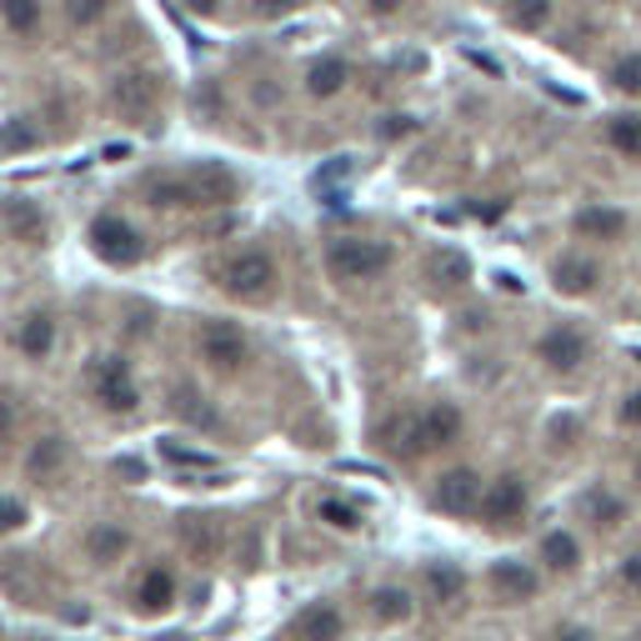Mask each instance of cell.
I'll list each match as a JSON object with an SVG mask.
<instances>
[{"instance_id": "ee69618b", "label": "cell", "mask_w": 641, "mask_h": 641, "mask_svg": "<svg viewBox=\"0 0 641 641\" xmlns=\"http://www.w3.org/2000/svg\"><path fill=\"white\" fill-rule=\"evenodd\" d=\"M11 431V406H5V396H0V436Z\"/></svg>"}, {"instance_id": "f6af8a7d", "label": "cell", "mask_w": 641, "mask_h": 641, "mask_svg": "<svg viewBox=\"0 0 641 641\" xmlns=\"http://www.w3.org/2000/svg\"><path fill=\"white\" fill-rule=\"evenodd\" d=\"M190 11H215V0H186Z\"/></svg>"}, {"instance_id": "f1b7e54d", "label": "cell", "mask_w": 641, "mask_h": 641, "mask_svg": "<svg viewBox=\"0 0 641 641\" xmlns=\"http://www.w3.org/2000/svg\"><path fill=\"white\" fill-rule=\"evenodd\" d=\"M606 136H611V145H617L621 155H637L641 161V116H617L606 126Z\"/></svg>"}, {"instance_id": "484cf974", "label": "cell", "mask_w": 641, "mask_h": 641, "mask_svg": "<svg viewBox=\"0 0 641 641\" xmlns=\"http://www.w3.org/2000/svg\"><path fill=\"white\" fill-rule=\"evenodd\" d=\"M171 406H176V416H186L190 427H211V431L221 427V416H215L211 406L201 401V396L190 392V386H176V401H171Z\"/></svg>"}, {"instance_id": "6da1fadb", "label": "cell", "mask_w": 641, "mask_h": 641, "mask_svg": "<svg viewBox=\"0 0 641 641\" xmlns=\"http://www.w3.org/2000/svg\"><path fill=\"white\" fill-rule=\"evenodd\" d=\"M326 266H331L336 281H371L392 266V250L381 241H331L326 246Z\"/></svg>"}, {"instance_id": "d6a6232c", "label": "cell", "mask_w": 641, "mask_h": 641, "mask_svg": "<svg viewBox=\"0 0 641 641\" xmlns=\"http://www.w3.org/2000/svg\"><path fill=\"white\" fill-rule=\"evenodd\" d=\"M431 276H436L441 285H462L466 276H471V261H466L462 250H441L436 261H431Z\"/></svg>"}, {"instance_id": "74e56055", "label": "cell", "mask_w": 641, "mask_h": 641, "mask_svg": "<svg viewBox=\"0 0 641 641\" xmlns=\"http://www.w3.org/2000/svg\"><path fill=\"white\" fill-rule=\"evenodd\" d=\"M291 5H296V0H250V11L261 15V21H276V15H285Z\"/></svg>"}, {"instance_id": "83f0119b", "label": "cell", "mask_w": 641, "mask_h": 641, "mask_svg": "<svg viewBox=\"0 0 641 641\" xmlns=\"http://www.w3.org/2000/svg\"><path fill=\"white\" fill-rule=\"evenodd\" d=\"M427 586H431V596H436V602H456V596H462V586H466V576L456 567H446V561H436V567H427Z\"/></svg>"}, {"instance_id": "4316f807", "label": "cell", "mask_w": 641, "mask_h": 641, "mask_svg": "<svg viewBox=\"0 0 641 641\" xmlns=\"http://www.w3.org/2000/svg\"><path fill=\"white\" fill-rule=\"evenodd\" d=\"M371 611H376V621H406L411 617V596H406L401 586H381V592L371 596Z\"/></svg>"}, {"instance_id": "f35d334b", "label": "cell", "mask_w": 641, "mask_h": 641, "mask_svg": "<svg viewBox=\"0 0 641 641\" xmlns=\"http://www.w3.org/2000/svg\"><path fill=\"white\" fill-rule=\"evenodd\" d=\"M621 582H627L631 592L641 596V551H637V557H627V561H621Z\"/></svg>"}, {"instance_id": "ba28073f", "label": "cell", "mask_w": 641, "mask_h": 641, "mask_svg": "<svg viewBox=\"0 0 641 641\" xmlns=\"http://www.w3.org/2000/svg\"><path fill=\"white\" fill-rule=\"evenodd\" d=\"M456 436H462V411H456L452 401H436L416 416V446H421V452H441V446H452Z\"/></svg>"}, {"instance_id": "8d00e7d4", "label": "cell", "mask_w": 641, "mask_h": 641, "mask_svg": "<svg viewBox=\"0 0 641 641\" xmlns=\"http://www.w3.org/2000/svg\"><path fill=\"white\" fill-rule=\"evenodd\" d=\"M106 15V0H71V21L75 25H91Z\"/></svg>"}, {"instance_id": "e575fe53", "label": "cell", "mask_w": 641, "mask_h": 641, "mask_svg": "<svg viewBox=\"0 0 641 641\" xmlns=\"http://www.w3.org/2000/svg\"><path fill=\"white\" fill-rule=\"evenodd\" d=\"M611 81L627 95H641V56H621L617 66H611Z\"/></svg>"}, {"instance_id": "836d02e7", "label": "cell", "mask_w": 641, "mask_h": 641, "mask_svg": "<svg viewBox=\"0 0 641 641\" xmlns=\"http://www.w3.org/2000/svg\"><path fill=\"white\" fill-rule=\"evenodd\" d=\"M161 456H166L171 466H190V471H221V462H215L211 452H190V446H161Z\"/></svg>"}, {"instance_id": "2e32d148", "label": "cell", "mask_w": 641, "mask_h": 641, "mask_svg": "<svg viewBox=\"0 0 641 641\" xmlns=\"http://www.w3.org/2000/svg\"><path fill=\"white\" fill-rule=\"evenodd\" d=\"M171 596H176V576H171L166 567H151V571H145L136 602H141L145 611H161V606H171Z\"/></svg>"}, {"instance_id": "60d3db41", "label": "cell", "mask_w": 641, "mask_h": 641, "mask_svg": "<svg viewBox=\"0 0 641 641\" xmlns=\"http://www.w3.org/2000/svg\"><path fill=\"white\" fill-rule=\"evenodd\" d=\"M116 471H120V476H131V481H141V476H145V466L136 462V456H126V462H116Z\"/></svg>"}, {"instance_id": "9a60e30c", "label": "cell", "mask_w": 641, "mask_h": 641, "mask_svg": "<svg viewBox=\"0 0 641 641\" xmlns=\"http://www.w3.org/2000/svg\"><path fill=\"white\" fill-rule=\"evenodd\" d=\"M571 226L582 231V236H592V241H611V236H621V231H627V215L606 211V206H586V211H576V221H571Z\"/></svg>"}, {"instance_id": "7402d4cb", "label": "cell", "mask_w": 641, "mask_h": 641, "mask_svg": "<svg viewBox=\"0 0 641 641\" xmlns=\"http://www.w3.org/2000/svg\"><path fill=\"white\" fill-rule=\"evenodd\" d=\"M346 60L341 56H326V60H316V66H311V75H306V91L311 95H336L346 85Z\"/></svg>"}, {"instance_id": "7bdbcfd3", "label": "cell", "mask_w": 641, "mask_h": 641, "mask_svg": "<svg viewBox=\"0 0 641 641\" xmlns=\"http://www.w3.org/2000/svg\"><path fill=\"white\" fill-rule=\"evenodd\" d=\"M371 11H376V15H392V11H401V0H371Z\"/></svg>"}, {"instance_id": "5b68a950", "label": "cell", "mask_w": 641, "mask_h": 641, "mask_svg": "<svg viewBox=\"0 0 641 641\" xmlns=\"http://www.w3.org/2000/svg\"><path fill=\"white\" fill-rule=\"evenodd\" d=\"M481 476L466 471V466H456V471H446L436 481V491H431V501H436L446 516H471V511H481Z\"/></svg>"}, {"instance_id": "1f68e13d", "label": "cell", "mask_w": 641, "mask_h": 641, "mask_svg": "<svg viewBox=\"0 0 641 641\" xmlns=\"http://www.w3.org/2000/svg\"><path fill=\"white\" fill-rule=\"evenodd\" d=\"M551 21V0H511V25L522 31H541Z\"/></svg>"}, {"instance_id": "4fadbf2b", "label": "cell", "mask_w": 641, "mask_h": 641, "mask_svg": "<svg viewBox=\"0 0 641 641\" xmlns=\"http://www.w3.org/2000/svg\"><path fill=\"white\" fill-rule=\"evenodd\" d=\"M341 631H346V621H341V611L336 606H306L296 617V637L301 641H341Z\"/></svg>"}, {"instance_id": "f546056e", "label": "cell", "mask_w": 641, "mask_h": 641, "mask_svg": "<svg viewBox=\"0 0 641 641\" xmlns=\"http://www.w3.org/2000/svg\"><path fill=\"white\" fill-rule=\"evenodd\" d=\"M60 462H66V441H60V436H46L36 452H31V476H40V481H46V476L60 471Z\"/></svg>"}, {"instance_id": "7a4b0ae2", "label": "cell", "mask_w": 641, "mask_h": 641, "mask_svg": "<svg viewBox=\"0 0 641 641\" xmlns=\"http://www.w3.org/2000/svg\"><path fill=\"white\" fill-rule=\"evenodd\" d=\"M221 285L241 301H266L276 291V261L266 250H241L236 261L221 271Z\"/></svg>"}, {"instance_id": "ac0fdd59", "label": "cell", "mask_w": 641, "mask_h": 641, "mask_svg": "<svg viewBox=\"0 0 641 641\" xmlns=\"http://www.w3.org/2000/svg\"><path fill=\"white\" fill-rule=\"evenodd\" d=\"M50 341H56V320H50V316H40V311H36V316H25V320H21V351H25L31 361L46 357Z\"/></svg>"}, {"instance_id": "30bf717a", "label": "cell", "mask_w": 641, "mask_h": 641, "mask_svg": "<svg viewBox=\"0 0 641 641\" xmlns=\"http://www.w3.org/2000/svg\"><path fill=\"white\" fill-rule=\"evenodd\" d=\"M0 221H5V231H11L15 241H25V246H40V241H46V215H40L36 201H25V196H5V201H0Z\"/></svg>"}, {"instance_id": "8fae6325", "label": "cell", "mask_w": 641, "mask_h": 641, "mask_svg": "<svg viewBox=\"0 0 641 641\" xmlns=\"http://www.w3.org/2000/svg\"><path fill=\"white\" fill-rule=\"evenodd\" d=\"M536 357L547 361L551 371H576L586 361V341H582V331L557 326V331H547L541 341H536Z\"/></svg>"}, {"instance_id": "d6986e66", "label": "cell", "mask_w": 641, "mask_h": 641, "mask_svg": "<svg viewBox=\"0 0 641 641\" xmlns=\"http://www.w3.org/2000/svg\"><path fill=\"white\" fill-rule=\"evenodd\" d=\"M40 145V131H36V120H0V155H21V151H36Z\"/></svg>"}, {"instance_id": "277c9868", "label": "cell", "mask_w": 641, "mask_h": 641, "mask_svg": "<svg viewBox=\"0 0 641 641\" xmlns=\"http://www.w3.org/2000/svg\"><path fill=\"white\" fill-rule=\"evenodd\" d=\"M91 386H95V396H101L110 411H136V401H141V392H136V381H131V366H126L120 357L95 361Z\"/></svg>"}, {"instance_id": "ffe728a7", "label": "cell", "mask_w": 641, "mask_h": 641, "mask_svg": "<svg viewBox=\"0 0 641 641\" xmlns=\"http://www.w3.org/2000/svg\"><path fill=\"white\" fill-rule=\"evenodd\" d=\"M145 196H151V206H201V196H196V180H176V176H166V180H151L145 186Z\"/></svg>"}, {"instance_id": "44dd1931", "label": "cell", "mask_w": 641, "mask_h": 641, "mask_svg": "<svg viewBox=\"0 0 641 641\" xmlns=\"http://www.w3.org/2000/svg\"><path fill=\"white\" fill-rule=\"evenodd\" d=\"M541 561H547L551 571H571L576 561H582V547H576V536L547 532V536H541Z\"/></svg>"}, {"instance_id": "3957f363", "label": "cell", "mask_w": 641, "mask_h": 641, "mask_svg": "<svg viewBox=\"0 0 641 641\" xmlns=\"http://www.w3.org/2000/svg\"><path fill=\"white\" fill-rule=\"evenodd\" d=\"M91 246H95V256H101V261H110V266H136L145 256L136 226H126L120 215H95V221H91Z\"/></svg>"}, {"instance_id": "5bb4252c", "label": "cell", "mask_w": 641, "mask_h": 641, "mask_svg": "<svg viewBox=\"0 0 641 641\" xmlns=\"http://www.w3.org/2000/svg\"><path fill=\"white\" fill-rule=\"evenodd\" d=\"M190 180H196V196H201V206H226L231 196H236V176H231L226 166H215V161L196 166V171H190Z\"/></svg>"}, {"instance_id": "8992f818", "label": "cell", "mask_w": 641, "mask_h": 641, "mask_svg": "<svg viewBox=\"0 0 641 641\" xmlns=\"http://www.w3.org/2000/svg\"><path fill=\"white\" fill-rule=\"evenodd\" d=\"M110 101H116L120 116H131V120H151L155 101H161V75L151 71H131V75H120L116 85H110Z\"/></svg>"}, {"instance_id": "b9f144b4", "label": "cell", "mask_w": 641, "mask_h": 641, "mask_svg": "<svg viewBox=\"0 0 641 641\" xmlns=\"http://www.w3.org/2000/svg\"><path fill=\"white\" fill-rule=\"evenodd\" d=\"M551 641H592V631H582V627H567V631H557Z\"/></svg>"}, {"instance_id": "52a82bcc", "label": "cell", "mask_w": 641, "mask_h": 641, "mask_svg": "<svg viewBox=\"0 0 641 641\" xmlns=\"http://www.w3.org/2000/svg\"><path fill=\"white\" fill-rule=\"evenodd\" d=\"M201 357L211 361L215 371H236L241 361H246V336H241V326H231V320H206Z\"/></svg>"}, {"instance_id": "d590c367", "label": "cell", "mask_w": 641, "mask_h": 641, "mask_svg": "<svg viewBox=\"0 0 641 641\" xmlns=\"http://www.w3.org/2000/svg\"><path fill=\"white\" fill-rule=\"evenodd\" d=\"M15 526H25V501L0 497V532H15Z\"/></svg>"}, {"instance_id": "603a6c76", "label": "cell", "mask_w": 641, "mask_h": 641, "mask_svg": "<svg viewBox=\"0 0 641 641\" xmlns=\"http://www.w3.org/2000/svg\"><path fill=\"white\" fill-rule=\"evenodd\" d=\"M557 285L561 291H567V296H586V291H592L596 285V266L592 261H576V256H567V261H557Z\"/></svg>"}, {"instance_id": "4dcf8cb0", "label": "cell", "mask_w": 641, "mask_h": 641, "mask_svg": "<svg viewBox=\"0 0 641 641\" xmlns=\"http://www.w3.org/2000/svg\"><path fill=\"white\" fill-rule=\"evenodd\" d=\"M316 516H320V522H331L336 532H357V526H361V511L351 506V501H341V497H326L316 506Z\"/></svg>"}, {"instance_id": "d4e9b609", "label": "cell", "mask_w": 641, "mask_h": 641, "mask_svg": "<svg viewBox=\"0 0 641 641\" xmlns=\"http://www.w3.org/2000/svg\"><path fill=\"white\" fill-rule=\"evenodd\" d=\"M0 15H5V25H11L15 36L40 31V0H0Z\"/></svg>"}, {"instance_id": "7c38bea8", "label": "cell", "mask_w": 641, "mask_h": 641, "mask_svg": "<svg viewBox=\"0 0 641 641\" xmlns=\"http://www.w3.org/2000/svg\"><path fill=\"white\" fill-rule=\"evenodd\" d=\"M536 586H541L536 571L522 567V561H497V567H491V592H497L501 602H532Z\"/></svg>"}, {"instance_id": "9c48e42d", "label": "cell", "mask_w": 641, "mask_h": 641, "mask_svg": "<svg viewBox=\"0 0 641 641\" xmlns=\"http://www.w3.org/2000/svg\"><path fill=\"white\" fill-rule=\"evenodd\" d=\"M522 511H526L522 476H501V481H491L487 487V497H481V516H487L491 526H511Z\"/></svg>"}, {"instance_id": "ab89813d", "label": "cell", "mask_w": 641, "mask_h": 641, "mask_svg": "<svg viewBox=\"0 0 641 641\" xmlns=\"http://www.w3.org/2000/svg\"><path fill=\"white\" fill-rule=\"evenodd\" d=\"M621 421H627V427H641V392L621 401Z\"/></svg>"}, {"instance_id": "cb8c5ba5", "label": "cell", "mask_w": 641, "mask_h": 641, "mask_svg": "<svg viewBox=\"0 0 641 641\" xmlns=\"http://www.w3.org/2000/svg\"><path fill=\"white\" fill-rule=\"evenodd\" d=\"M126 547H131V536L120 532V526H91V536H85L91 561H116Z\"/></svg>"}, {"instance_id": "e0dca14e", "label": "cell", "mask_w": 641, "mask_h": 641, "mask_svg": "<svg viewBox=\"0 0 641 641\" xmlns=\"http://www.w3.org/2000/svg\"><path fill=\"white\" fill-rule=\"evenodd\" d=\"M180 536H186L190 551L211 557V551L221 547V522H215V516H180Z\"/></svg>"}]
</instances>
